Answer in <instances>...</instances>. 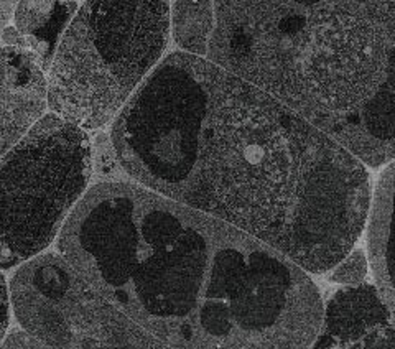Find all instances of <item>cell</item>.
<instances>
[{"instance_id": "obj_1", "label": "cell", "mask_w": 395, "mask_h": 349, "mask_svg": "<svg viewBox=\"0 0 395 349\" xmlns=\"http://www.w3.org/2000/svg\"><path fill=\"white\" fill-rule=\"evenodd\" d=\"M134 183L326 273L366 229V165L260 87L208 58L172 53L112 121Z\"/></svg>"}, {"instance_id": "obj_2", "label": "cell", "mask_w": 395, "mask_h": 349, "mask_svg": "<svg viewBox=\"0 0 395 349\" xmlns=\"http://www.w3.org/2000/svg\"><path fill=\"white\" fill-rule=\"evenodd\" d=\"M73 270L173 349H310V273L242 230L130 182H102L56 241Z\"/></svg>"}, {"instance_id": "obj_3", "label": "cell", "mask_w": 395, "mask_h": 349, "mask_svg": "<svg viewBox=\"0 0 395 349\" xmlns=\"http://www.w3.org/2000/svg\"><path fill=\"white\" fill-rule=\"evenodd\" d=\"M206 58L369 166L395 160V0H214Z\"/></svg>"}, {"instance_id": "obj_4", "label": "cell", "mask_w": 395, "mask_h": 349, "mask_svg": "<svg viewBox=\"0 0 395 349\" xmlns=\"http://www.w3.org/2000/svg\"><path fill=\"white\" fill-rule=\"evenodd\" d=\"M170 38L168 0H83L46 73L48 107L83 130L116 119Z\"/></svg>"}, {"instance_id": "obj_5", "label": "cell", "mask_w": 395, "mask_h": 349, "mask_svg": "<svg viewBox=\"0 0 395 349\" xmlns=\"http://www.w3.org/2000/svg\"><path fill=\"white\" fill-rule=\"evenodd\" d=\"M91 177L89 135L53 112L0 158V270L38 257L58 239Z\"/></svg>"}, {"instance_id": "obj_6", "label": "cell", "mask_w": 395, "mask_h": 349, "mask_svg": "<svg viewBox=\"0 0 395 349\" xmlns=\"http://www.w3.org/2000/svg\"><path fill=\"white\" fill-rule=\"evenodd\" d=\"M22 329L49 349H173L94 292L60 254H40L10 278Z\"/></svg>"}, {"instance_id": "obj_7", "label": "cell", "mask_w": 395, "mask_h": 349, "mask_svg": "<svg viewBox=\"0 0 395 349\" xmlns=\"http://www.w3.org/2000/svg\"><path fill=\"white\" fill-rule=\"evenodd\" d=\"M48 109L46 71L35 53L0 48V158L14 148Z\"/></svg>"}, {"instance_id": "obj_8", "label": "cell", "mask_w": 395, "mask_h": 349, "mask_svg": "<svg viewBox=\"0 0 395 349\" xmlns=\"http://www.w3.org/2000/svg\"><path fill=\"white\" fill-rule=\"evenodd\" d=\"M390 326H395V308L377 285H344L323 303L321 325L310 349H349Z\"/></svg>"}, {"instance_id": "obj_9", "label": "cell", "mask_w": 395, "mask_h": 349, "mask_svg": "<svg viewBox=\"0 0 395 349\" xmlns=\"http://www.w3.org/2000/svg\"><path fill=\"white\" fill-rule=\"evenodd\" d=\"M366 226L375 285L395 308V160L380 174Z\"/></svg>"}, {"instance_id": "obj_10", "label": "cell", "mask_w": 395, "mask_h": 349, "mask_svg": "<svg viewBox=\"0 0 395 349\" xmlns=\"http://www.w3.org/2000/svg\"><path fill=\"white\" fill-rule=\"evenodd\" d=\"M78 9V2L65 0H18L14 10V30L7 32L18 38L12 46L35 53L48 73L61 36Z\"/></svg>"}, {"instance_id": "obj_11", "label": "cell", "mask_w": 395, "mask_h": 349, "mask_svg": "<svg viewBox=\"0 0 395 349\" xmlns=\"http://www.w3.org/2000/svg\"><path fill=\"white\" fill-rule=\"evenodd\" d=\"M216 23L214 0H177L170 9V30L177 45L194 56H206Z\"/></svg>"}, {"instance_id": "obj_12", "label": "cell", "mask_w": 395, "mask_h": 349, "mask_svg": "<svg viewBox=\"0 0 395 349\" xmlns=\"http://www.w3.org/2000/svg\"><path fill=\"white\" fill-rule=\"evenodd\" d=\"M369 257L359 251L353 249L340 264H336L329 272V278L336 283L343 285H357L362 283L369 270Z\"/></svg>"}, {"instance_id": "obj_13", "label": "cell", "mask_w": 395, "mask_h": 349, "mask_svg": "<svg viewBox=\"0 0 395 349\" xmlns=\"http://www.w3.org/2000/svg\"><path fill=\"white\" fill-rule=\"evenodd\" d=\"M349 349H395V326L369 334Z\"/></svg>"}, {"instance_id": "obj_14", "label": "cell", "mask_w": 395, "mask_h": 349, "mask_svg": "<svg viewBox=\"0 0 395 349\" xmlns=\"http://www.w3.org/2000/svg\"><path fill=\"white\" fill-rule=\"evenodd\" d=\"M0 349H49V347L36 338H33L25 329L17 328L10 334H7V338L4 339Z\"/></svg>"}, {"instance_id": "obj_15", "label": "cell", "mask_w": 395, "mask_h": 349, "mask_svg": "<svg viewBox=\"0 0 395 349\" xmlns=\"http://www.w3.org/2000/svg\"><path fill=\"white\" fill-rule=\"evenodd\" d=\"M10 286L7 280H5L2 270H0V346H2L4 339L7 338V329L10 326Z\"/></svg>"}, {"instance_id": "obj_16", "label": "cell", "mask_w": 395, "mask_h": 349, "mask_svg": "<svg viewBox=\"0 0 395 349\" xmlns=\"http://www.w3.org/2000/svg\"><path fill=\"white\" fill-rule=\"evenodd\" d=\"M65 2H79V0H65Z\"/></svg>"}]
</instances>
